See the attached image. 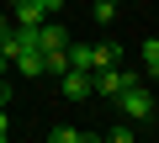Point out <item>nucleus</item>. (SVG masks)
Listing matches in <instances>:
<instances>
[{
    "mask_svg": "<svg viewBox=\"0 0 159 143\" xmlns=\"http://www.w3.org/2000/svg\"><path fill=\"white\" fill-rule=\"evenodd\" d=\"M0 132H11V111L6 106H0Z\"/></svg>",
    "mask_w": 159,
    "mask_h": 143,
    "instance_id": "nucleus-12",
    "label": "nucleus"
},
{
    "mask_svg": "<svg viewBox=\"0 0 159 143\" xmlns=\"http://www.w3.org/2000/svg\"><path fill=\"white\" fill-rule=\"evenodd\" d=\"M11 16H16V27H43V21H48V11L37 6V0H21V6H11Z\"/></svg>",
    "mask_w": 159,
    "mask_h": 143,
    "instance_id": "nucleus-6",
    "label": "nucleus"
},
{
    "mask_svg": "<svg viewBox=\"0 0 159 143\" xmlns=\"http://www.w3.org/2000/svg\"><path fill=\"white\" fill-rule=\"evenodd\" d=\"M154 80H159V69H154Z\"/></svg>",
    "mask_w": 159,
    "mask_h": 143,
    "instance_id": "nucleus-16",
    "label": "nucleus"
},
{
    "mask_svg": "<svg viewBox=\"0 0 159 143\" xmlns=\"http://www.w3.org/2000/svg\"><path fill=\"white\" fill-rule=\"evenodd\" d=\"M111 101L122 106V117H127V122H148V117H154V96H148V85H138V80H127Z\"/></svg>",
    "mask_w": 159,
    "mask_h": 143,
    "instance_id": "nucleus-1",
    "label": "nucleus"
},
{
    "mask_svg": "<svg viewBox=\"0 0 159 143\" xmlns=\"http://www.w3.org/2000/svg\"><path fill=\"white\" fill-rule=\"evenodd\" d=\"M6 6H21V0H6Z\"/></svg>",
    "mask_w": 159,
    "mask_h": 143,
    "instance_id": "nucleus-15",
    "label": "nucleus"
},
{
    "mask_svg": "<svg viewBox=\"0 0 159 143\" xmlns=\"http://www.w3.org/2000/svg\"><path fill=\"white\" fill-rule=\"evenodd\" d=\"M101 143H138V138H133V127H127V122H122V127H111V132H106V138H101Z\"/></svg>",
    "mask_w": 159,
    "mask_h": 143,
    "instance_id": "nucleus-8",
    "label": "nucleus"
},
{
    "mask_svg": "<svg viewBox=\"0 0 159 143\" xmlns=\"http://www.w3.org/2000/svg\"><path fill=\"white\" fill-rule=\"evenodd\" d=\"M58 90H64L69 101H90V96H96V74H85V69H64V74H58Z\"/></svg>",
    "mask_w": 159,
    "mask_h": 143,
    "instance_id": "nucleus-2",
    "label": "nucleus"
},
{
    "mask_svg": "<svg viewBox=\"0 0 159 143\" xmlns=\"http://www.w3.org/2000/svg\"><path fill=\"white\" fill-rule=\"evenodd\" d=\"M69 42H74V37H69L64 21H43V27H37V48H43V58H48V53H69Z\"/></svg>",
    "mask_w": 159,
    "mask_h": 143,
    "instance_id": "nucleus-3",
    "label": "nucleus"
},
{
    "mask_svg": "<svg viewBox=\"0 0 159 143\" xmlns=\"http://www.w3.org/2000/svg\"><path fill=\"white\" fill-rule=\"evenodd\" d=\"M48 143H80V127H53V138Z\"/></svg>",
    "mask_w": 159,
    "mask_h": 143,
    "instance_id": "nucleus-10",
    "label": "nucleus"
},
{
    "mask_svg": "<svg viewBox=\"0 0 159 143\" xmlns=\"http://www.w3.org/2000/svg\"><path fill=\"white\" fill-rule=\"evenodd\" d=\"M0 143H11V132H0Z\"/></svg>",
    "mask_w": 159,
    "mask_h": 143,
    "instance_id": "nucleus-14",
    "label": "nucleus"
},
{
    "mask_svg": "<svg viewBox=\"0 0 159 143\" xmlns=\"http://www.w3.org/2000/svg\"><path fill=\"white\" fill-rule=\"evenodd\" d=\"M0 106H6V80H0Z\"/></svg>",
    "mask_w": 159,
    "mask_h": 143,
    "instance_id": "nucleus-13",
    "label": "nucleus"
},
{
    "mask_svg": "<svg viewBox=\"0 0 159 143\" xmlns=\"http://www.w3.org/2000/svg\"><path fill=\"white\" fill-rule=\"evenodd\" d=\"M69 69L96 74V42H69Z\"/></svg>",
    "mask_w": 159,
    "mask_h": 143,
    "instance_id": "nucleus-5",
    "label": "nucleus"
},
{
    "mask_svg": "<svg viewBox=\"0 0 159 143\" xmlns=\"http://www.w3.org/2000/svg\"><path fill=\"white\" fill-rule=\"evenodd\" d=\"M37 6H43L48 16H58V11H64V0H37Z\"/></svg>",
    "mask_w": 159,
    "mask_h": 143,
    "instance_id": "nucleus-11",
    "label": "nucleus"
},
{
    "mask_svg": "<svg viewBox=\"0 0 159 143\" xmlns=\"http://www.w3.org/2000/svg\"><path fill=\"white\" fill-rule=\"evenodd\" d=\"M96 21H117V0H96Z\"/></svg>",
    "mask_w": 159,
    "mask_h": 143,
    "instance_id": "nucleus-9",
    "label": "nucleus"
},
{
    "mask_svg": "<svg viewBox=\"0 0 159 143\" xmlns=\"http://www.w3.org/2000/svg\"><path fill=\"white\" fill-rule=\"evenodd\" d=\"M143 69H148V74L159 69V37H148V42H143Z\"/></svg>",
    "mask_w": 159,
    "mask_h": 143,
    "instance_id": "nucleus-7",
    "label": "nucleus"
},
{
    "mask_svg": "<svg viewBox=\"0 0 159 143\" xmlns=\"http://www.w3.org/2000/svg\"><path fill=\"white\" fill-rule=\"evenodd\" d=\"M127 80H138L133 69H117V64H106V69H96V96H106V101H111V96H117Z\"/></svg>",
    "mask_w": 159,
    "mask_h": 143,
    "instance_id": "nucleus-4",
    "label": "nucleus"
}]
</instances>
